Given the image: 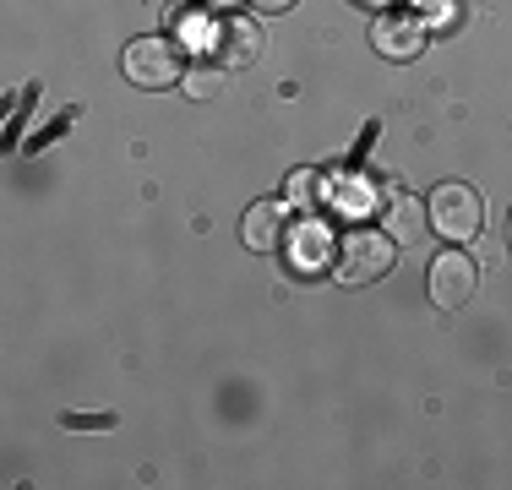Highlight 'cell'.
<instances>
[{
	"mask_svg": "<svg viewBox=\"0 0 512 490\" xmlns=\"http://www.w3.org/2000/svg\"><path fill=\"white\" fill-rule=\"evenodd\" d=\"M425 207H431V229H436V235H447V240H474V235H480V218H485L480 191L447 180V186L431 191V202H425Z\"/></svg>",
	"mask_w": 512,
	"mask_h": 490,
	"instance_id": "3957f363",
	"label": "cell"
},
{
	"mask_svg": "<svg viewBox=\"0 0 512 490\" xmlns=\"http://www.w3.org/2000/svg\"><path fill=\"white\" fill-rule=\"evenodd\" d=\"M316 196H322V180L311 175V169H295L289 175V202H300V207H311Z\"/></svg>",
	"mask_w": 512,
	"mask_h": 490,
	"instance_id": "30bf717a",
	"label": "cell"
},
{
	"mask_svg": "<svg viewBox=\"0 0 512 490\" xmlns=\"http://www.w3.org/2000/svg\"><path fill=\"white\" fill-rule=\"evenodd\" d=\"M66 425H71V431H104L109 414H66Z\"/></svg>",
	"mask_w": 512,
	"mask_h": 490,
	"instance_id": "7c38bea8",
	"label": "cell"
},
{
	"mask_svg": "<svg viewBox=\"0 0 512 490\" xmlns=\"http://www.w3.org/2000/svg\"><path fill=\"white\" fill-rule=\"evenodd\" d=\"M256 6H273L278 11V6H289V0H256Z\"/></svg>",
	"mask_w": 512,
	"mask_h": 490,
	"instance_id": "4fadbf2b",
	"label": "cell"
},
{
	"mask_svg": "<svg viewBox=\"0 0 512 490\" xmlns=\"http://www.w3.org/2000/svg\"><path fill=\"white\" fill-rule=\"evenodd\" d=\"M213 55L224 60V66H251V60L262 55V33H256V22L218 17L213 22Z\"/></svg>",
	"mask_w": 512,
	"mask_h": 490,
	"instance_id": "5b68a950",
	"label": "cell"
},
{
	"mask_svg": "<svg viewBox=\"0 0 512 490\" xmlns=\"http://www.w3.org/2000/svg\"><path fill=\"white\" fill-rule=\"evenodd\" d=\"M295 262L306 267V273H311V267H322V262H327V229L316 224V218H311V224H300V229H295Z\"/></svg>",
	"mask_w": 512,
	"mask_h": 490,
	"instance_id": "9c48e42d",
	"label": "cell"
},
{
	"mask_svg": "<svg viewBox=\"0 0 512 490\" xmlns=\"http://www.w3.org/2000/svg\"><path fill=\"white\" fill-rule=\"evenodd\" d=\"M240 240H246L251 251H273V245L284 240V207H278V202H256L246 213V224H240Z\"/></svg>",
	"mask_w": 512,
	"mask_h": 490,
	"instance_id": "52a82bcc",
	"label": "cell"
},
{
	"mask_svg": "<svg viewBox=\"0 0 512 490\" xmlns=\"http://www.w3.org/2000/svg\"><path fill=\"white\" fill-rule=\"evenodd\" d=\"M425 229H431V207L409 191H393V202H387V235H393V245H420Z\"/></svg>",
	"mask_w": 512,
	"mask_h": 490,
	"instance_id": "8992f818",
	"label": "cell"
},
{
	"mask_svg": "<svg viewBox=\"0 0 512 490\" xmlns=\"http://www.w3.org/2000/svg\"><path fill=\"white\" fill-rule=\"evenodd\" d=\"M120 71H126L131 88H175L180 77H186V55H180L175 39H131L126 55H120Z\"/></svg>",
	"mask_w": 512,
	"mask_h": 490,
	"instance_id": "6da1fadb",
	"label": "cell"
},
{
	"mask_svg": "<svg viewBox=\"0 0 512 490\" xmlns=\"http://www.w3.org/2000/svg\"><path fill=\"white\" fill-rule=\"evenodd\" d=\"M507 245H512V213H507Z\"/></svg>",
	"mask_w": 512,
	"mask_h": 490,
	"instance_id": "5bb4252c",
	"label": "cell"
},
{
	"mask_svg": "<svg viewBox=\"0 0 512 490\" xmlns=\"http://www.w3.org/2000/svg\"><path fill=\"white\" fill-rule=\"evenodd\" d=\"M425 6H436V0H425Z\"/></svg>",
	"mask_w": 512,
	"mask_h": 490,
	"instance_id": "9a60e30c",
	"label": "cell"
},
{
	"mask_svg": "<svg viewBox=\"0 0 512 490\" xmlns=\"http://www.w3.org/2000/svg\"><path fill=\"white\" fill-rule=\"evenodd\" d=\"M333 273H338V284H349V289L387 278L393 273V235H376V229L344 235V245H338V256H333Z\"/></svg>",
	"mask_w": 512,
	"mask_h": 490,
	"instance_id": "7a4b0ae2",
	"label": "cell"
},
{
	"mask_svg": "<svg viewBox=\"0 0 512 490\" xmlns=\"http://www.w3.org/2000/svg\"><path fill=\"white\" fill-rule=\"evenodd\" d=\"M376 44H382L393 60H404V55H414V49L425 44V28L414 17H382L376 22Z\"/></svg>",
	"mask_w": 512,
	"mask_h": 490,
	"instance_id": "ba28073f",
	"label": "cell"
},
{
	"mask_svg": "<svg viewBox=\"0 0 512 490\" xmlns=\"http://www.w3.org/2000/svg\"><path fill=\"white\" fill-rule=\"evenodd\" d=\"M474 284H480V273H474V262L463 251H442L431 262V300L442 305V311H458V305H469Z\"/></svg>",
	"mask_w": 512,
	"mask_h": 490,
	"instance_id": "277c9868",
	"label": "cell"
},
{
	"mask_svg": "<svg viewBox=\"0 0 512 490\" xmlns=\"http://www.w3.org/2000/svg\"><path fill=\"white\" fill-rule=\"evenodd\" d=\"M186 93H191V98H213V93H218V71H213V66H197V71L186 77Z\"/></svg>",
	"mask_w": 512,
	"mask_h": 490,
	"instance_id": "8fae6325",
	"label": "cell"
}]
</instances>
